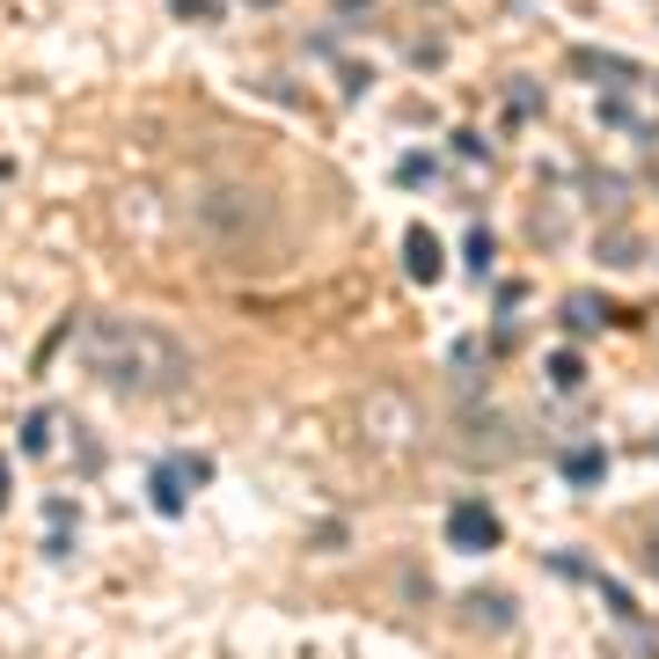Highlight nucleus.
I'll return each instance as SVG.
<instances>
[{
	"label": "nucleus",
	"instance_id": "4",
	"mask_svg": "<svg viewBox=\"0 0 659 659\" xmlns=\"http://www.w3.org/2000/svg\"><path fill=\"white\" fill-rule=\"evenodd\" d=\"M572 73H593V81H601V88H616V96L645 81V73L630 67V59H616V52H572Z\"/></svg>",
	"mask_w": 659,
	"mask_h": 659
},
{
	"label": "nucleus",
	"instance_id": "5",
	"mask_svg": "<svg viewBox=\"0 0 659 659\" xmlns=\"http://www.w3.org/2000/svg\"><path fill=\"white\" fill-rule=\"evenodd\" d=\"M403 264H411L417 286H433V278L447 272V264H440V235H433V227H411V235H403Z\"/></svg>",
	"mask_w": 659,
	"mask_h": 659
},
{
	"label": "nucleus",
	"instance_id": "13",
	"mask_svg": "<svg viewBox=\"0 0 659 659\" xmlns=\"http://www.w3.org/2000/svg\"><path fill=\"white\" fill-rule=\"evenodd\" d=\"M176 8H191V16H213V0H176Z\"/></svg>",
	"mask_w": 659,
	"mask_h": 659
},
{
	"label": "nucleus",
	"instance_id": "14",
	"mask_svg": "<svg viewBox=\"0 0 659 659\" xmlns=\"http://www.w3.org/2000/svg\"><path fill=\"white\" fill-rule=\"evenodd\" d=\"M0 505H8V462H0Z\"/></svg>",
	"mask_w": 659,
	"mask_h": 659
},
{
	"label": "nucleus",
	"instance_id": "10",
	"mask_svg": "<svg viewBox=\"0 0 659 659\" xmlns=\"http://www.w3.org/2000/svg\"><path fill=\"white\" fill-rule=\"evenodd\" d=\"M505 110H513V118H535V110H542V88H535V81H521L513 96H505Z\"/></svg>",
	"mask_w": 659,
	"mask_h": 659
},
{
	"label": "nucleus",
	"instance_id": "6",
	"mask_svg": "<svg viewBox=\"0 0 659 659\" xmlns=\"http://www.w3.org/2000/svg\"><path fill=\"white\" fill-rule=\"evenodd\" d=\"M462 616H469L476 630H505V623H513V616H505V593H469Z\"/></svg>",
	"mask_w": 659,
	"mask_h": 659
},
{
	"label": "nucleus",
	"instance_id": "1",
	"mask_svg": "<svg viewBox=\"0 0 659 659\" xmlns=\"http://www.w3.org/2000/svg\"><path fill=\"white\" fill-rule=\"evenodd\" d=\"M81 366L118 396H169L191 374V352L169 330L132 323V315H88L81 323Z\"/></svg>",
	"mask_w": 659,
	"mask_h": 659
},
{
	"label": "nucleus",
	"instance_id": "12",
	"mask_svg": "<svg viewBox=\"0 0 659 659\" xmlns=\"http://www.w3.org/2000/svg\"><path fill=\"white\" fill-rule=\"evenodd\" d=\"M638 557H645V572H659V528H645V535H638Z\"/></svg>",
	"mask_w": 659,
	"mask_h": 659
},
{
	"label": "nucleus",
	"instance_id": "7",
	"mask_svg": "<svg viewBox=\"0 0 659 659\" xmlns=\"http://www.w3.org/2000/svg\"><path fill=\"white\" fill-rule=\"evenodd\" d=\"M601 447H579V454H564V476H572V484H601Z\"/></svg>",
	"mask_w": 659,
	"mask_h": 659
},
{
	"label": "nucleus",
	"instance_id": "8",
	"mask_svg": "<svg viewBox=\"0 0 659 659\" xmlns=\"http://www.w3.org/2000/svg\"><path fill=\"white\" fill-rule=\"evenodd\" d=\"M601 301H593V294H572V301H564V323H572V330H593V323H601Z\"/></svg>",
	"mask_w": 659,
	"mask_h": 659
},
{
	"label": "nucleus",
	"instance_id": "9",
	"mask_svg": "<svg viewBox=\"0 0 659 659\" xmlns=\"http://www.w3.org/2000/svg\"><path fill=\"white\" fill-rule=\"evenodd\" d=\"M550 382H557V388H579V382H587V360H572V352H557V360H550Z\"/></svg>",
	"mask_w": 659,
	"mask_h": 659
},
{
	"label": "nucleus",
	"instance_id": "3",
	"mask_svg": "<svg viewBox=\"0 0 659 659\" xmlns=\"http://www.w3.org/2000/svg\"><path fill=\"white\" fill-rule=\"evenodd\" d=\"M447 542L454 550H499V513H491L484 499H462L447 513Z\"/></svg>",
	"mask_w": 659,
	"mask_h": 659
},
{
	"label": "nucleus",
	"instance_id": "2",
	"mask_svg": "<svg viewBox=\"0 0 659 659\" xmlns=\"http://www.w3.org/2000/svg\"><path fill=\"white\" fill-rule=\"evenodd\" d=\"M206 476H213L206 454H176V462H161L155 484H147V491H155V513H184V499H191L184 484H206Z\"/></svg>",
	"mask_w": 659,
	"mask_h": 659
},
{
	"label": "nucleus",
	"instance_id": "15",
	"mask_svg": "<svg viewBox=\"0 0 659 659\" xmlns=\"http://www.w3.org/2000/svg\"><path fill=\"white\" fill-rule=\"evenodd\" d=\"M652 184H659V169H652Z\"/></svg>",
	"mask_w": 659,
	"mask_h": 659
},
{
	"label": "nucleus",
	"instance_id": "11",
	"mask_svg": "<svg viewBox=\"0 0 659 659\" xmlns=\"http://www.w3.org/2000/svg\"><path fill=\"white\" fill-rule=\"evenodd\" d=\"M601 257H608V264H638V257H645V243H630V235H608Z\"/></svg>",
	"mask_w": 659,
	"mask_h": 659
}]
</instances>
